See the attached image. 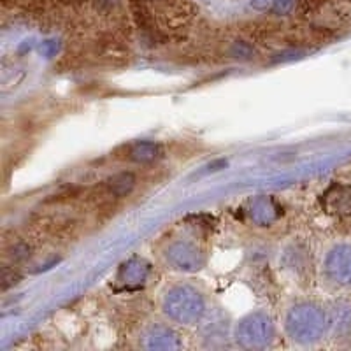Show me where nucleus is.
I'll return each mask as SVG.
<instances>
[{"mask_svg":"<svg viewBox=\"0 0 351 351\" xmlns=\"http://www.w3.org/2000/svg\"><path fill=\"white\" fill-rule=\"evenodd\" d=\"M134 183H136V178L132 174H120L111 181V192L118 197L127 195L134 188Z\"/></svg>","mask_w":351,"mask_h":351,"instance_id":"1","label":"nucleus"}]
</instances>
